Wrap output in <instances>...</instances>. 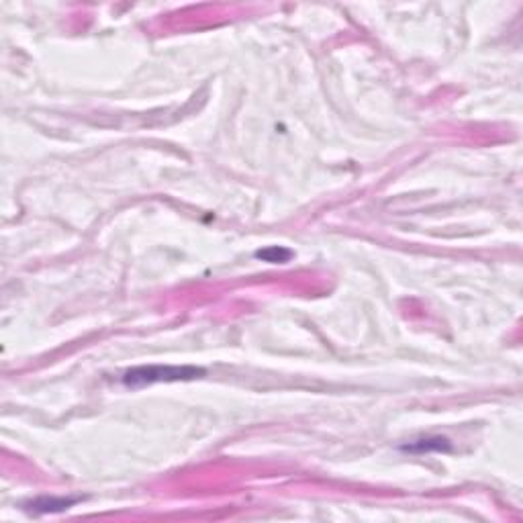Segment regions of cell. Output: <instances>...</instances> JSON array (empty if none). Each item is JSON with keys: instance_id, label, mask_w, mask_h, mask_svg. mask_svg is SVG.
Listing matches in <instances>:
<instances>
[{"instance_id": "cell-4", "label": "cell", "mask_w": 523, "mask_h": 523, "mask_svg": "<svg viewBox=\"0 0 523 523\" xmlns=\"http://www.w3.org/2000/svg\"><path fill=\"white\" fill-rule=\"evenodd\" d=\"M403 450H409V452H439V450H450V441L444 439V437H429V439H419L411 446H405Z\"/></svg>"}, {"instance_id": "cell-2", "label": "cell", "mask_w": 523, "mask_h": 523, "mask_svg": "<svg viewBox=\"0 0 523 523\" xmlns=\"http://www.w3.org/2000/svg\"><path fill=\"white\" fill-rule=\"evenodd\" d=\"M78 501H82L80 497H41V499H35V501H29L25 503V509L31 511V513H59V511H66L70 507H74Z\"/></svg>"}, {"instance_id": "cell-1", "label": "cell", "mask_w": 523, "mask_h": 523, "mask_svg": "<svg viewBox=\"0 0 523 523\" xmlns=\"http://www.w3.org/2000/svg\"><path fill=\"white\" fill-rule=\"evenodd\" d=\"M205 368H196V366H137L131 368L123 374V384L129 388H142L149 384H158V382H180V381H194L205 377Z\"/></svg>"}, {"instance_id": "cell-3", "label": "cell", "mask_w": 523, "mask_h": 523, "mask_svg": "<svg viewBox=\"0 0 523 523\" xmlns=\"http://www.w3.org/2000/svg\"><path fill=\"white\" fill-rule=\"evenodd\" d=\"M256 258L264 260V262H270V264H285L292 258V251L288 247H280V245H270V247H264V249H258L256 251Z\"/></svg>"}]
</instances>
